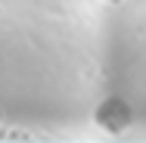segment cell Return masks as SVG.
<instances>
[{
  "mask_svg": "<svg viewBox=\"0 0 146 143\" xmlns=\"http://www.w3.org/2000/svg\"><path fill=\"white\" fill-rule=\"evenodd\" d=\"M96 121H100V128H106V131H124L127 124H131V106L121 100V96H109L106 103H100V109H96Z\"/></svg>",
  "mask_w": 146,
  "mask_h": 143,
  "instance_id": "cell-1",
  "label": "cell"
},
{
  "mask_svg": "<svg viewBox=\"0 0 146 143\" xmlns=\"http://www.w3.org/2000/svg\"><path fill=\"white\" fill-rule=\"evenodd\" d=\"M112 3H115V0H112Z\"/></svg>",
  "mask_w": 146,
  "mask_h": 143,
  "instance_id": "cell-2",
  "label": "cell"
}]
</instances>
